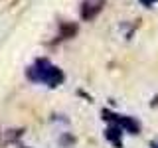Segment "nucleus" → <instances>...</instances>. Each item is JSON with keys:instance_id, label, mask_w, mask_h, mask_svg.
<instances>
[{"instance_id": "1", "label": "nucleus", "mask_w": 158, "mask_h": 148, "mask_svg": "<svg viewBox=\"0 0 158 148\" xmlns=\"http://www.w3.org/2000/svg\"><path fill=\"white\" fill-rule=\"evenodd\" d=\"M26 79L34 85H44L48 89H57L65 81V73L61 67L52 63L46 57H36L32 63L26 67Z\"/></svg>"}, {"instance_id": "2", "label": "nucleus", "mask_w": 158, "mask_h": 148, "mask_svg": "<svg viewBox=\"0 0 158 148\" xmlns=\"http://www.w3.org/2000/svg\"><path fill=\"white\" fill-rule=\"evenodd\" d=\"M101 115H103V121L121 126L123 130H125V134H140V122H138L135 117L121 115V113H115V111H111V109H103Z\"/></svg>"}, {"instance_id": "3", "label": "nucleus", "mask_w": 158, "mask_h": 148, "mask_svg": "<svg viewBox=\"0 0 158 148\" xmlns=\"http://www.w3.org/2000/svg\"><path fill=\"white\" fill-rule=\"evenodd\" d=\"M103 6H105V0H83L81 8H79V16L83 22H91L101 14Z\"/></svg>"}, {"instance_id": "4", "label": "nucleus", "mask_w": 158, "mask_h": 148, "mask_svg": "<svg viewBox=\"0 0 158 148\" xmlns=\"http://www.w3.org/2000/svg\"><path fill=\"white\" fill-rule=\"evenodd\" d=\"M123 136H125V130H123L121 126L109 122L107 128H105V138H107L109 144L115 146V148H123Z\"/></svg>"}, {"instance_id": "5", "label": "nucleus", "mask_w": 158, "mask_h": 148, "mask_svg": "<svg viewBox=\"0 0 158 148\" xmlns=\"http://www.w3.org/2000/svg\"><path fill=\"white\" fill-rule=\"evenodd\" d=\"M77 34V26L71 22H61L59 24V32H57V42H63V39H69Z\"/></svg>"}, {"instance_id": "6", "label": "nucleus", "mask_w": 158, "mask_h": 148, "mask_svg": "<svg viewBox=\"0 0 158 148\" xmlns=\"http://www.w3.org/2000/svg\"><path fill=\"white\" fill-rule=\"evenodd\" d=\"M73 144H75V136H71L69 132H63L61 136H59V146H63V148H71Z\"/></svg>"}, {"instance_id": "7", "label": "nucleus", "mask_w": 158, "mask_h": 148, "mask_svg": "<svg viewBox=\"0 0 158 148\" xmlns=\"http://www.w3.org/2000/svg\"><path fill=\"white\" fill-rule=\"evenodd\" d=\"M156 2H158V0H140V4H142L144 8H152Z\"/></svg>"}, {"instance_id": "8", "label": "nucleus", "mask_w": 158, "mask_h": 148, "mask_svg": "<svg viewBox=\"0 0 158 148\" xmlns=\"http://www.w3.org/2000/svg\"><path fill=\"white\" fill-rule=\"evenodd\" d=\"M150 148H158V138H156V140H152V142H150Z\"/></svg>"}, {"instance_id": "9", "label": "nucleus", "mask_w": 158, "mask_h": 148, "mask_svg": "<svg viewBox=\"0 0 158 148\" xmlns=\"http://www.w3.org/2000/svg\"><path fill=\"white\" fill-rule=\"evenodd\" d=\"M0 138H2V132H0Z\"/></svg>"}, {"instance_id": "10", "label": "nucleus", "mask_w": 158, "mask_h": 148, "mask_svg": "<svg viewBox=\"0 0 158 148\" xmlns=\"http://www.w3.org/2000/svg\"><path fill=\"white\" fill-rule=\"evenodd\" d=\"M22 148H28V146H22Z\"/></svg>"}]
</instances>
